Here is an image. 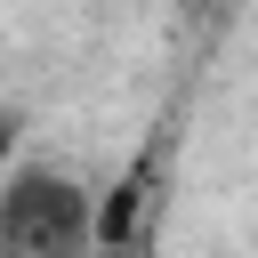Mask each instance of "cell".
Wrapping results in <instances>:
<instances>
[{"mask_svg":"<svg viewBox=\"0 0 258 258\" xmlns=\"http://www.w3.org/2000/svg\"><path fill=\"white\" fill-rule=\"evenodd\" d=\"M97 250V194L73 169L24 161L0 177V258H89Z\"/></svg>","mask_w":258,"mask_h":258,"instance_id":"obj_1","label":"cell"},{"mask_svg":"<svg viewBox=\"0 0 258 258\" xmlns=\"http://www.w3.org/2000/svg\"><path fill=\"white\" fill-rule=\"evenodd\" d=\"M137 210H145V169H129V177H121V185L97 202V242H129Z\"/></svg>","mask_w":258,"mask_h":258,"instance_id":"obj_2","label":"cell"},{"mask_svg":"<svg viewBox=\"0 0 258 258\" xmlns=\"http://www.w3.org/2000/svg\"><path fill=\"white\" fill-rule=\"evenodd\" d=\"M16 137H24V121H16V105H0V177H8V161H16Z\"/></svg>","mask_w":258,"mask_h":258,"instance_id":"obj_3","label":"cell"}]
</instances>
